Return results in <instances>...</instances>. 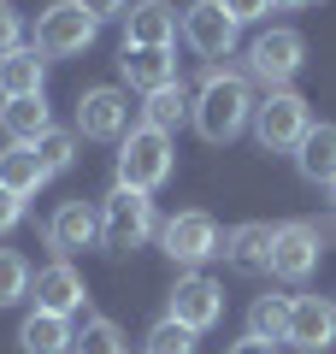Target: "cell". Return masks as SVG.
<instances>
[{
    "instance_id": "obj_15",
    "label": "cell",
    "mask_w": 336,
    "mask_h": 354,
    "mask_svg": "<svg viewBox=\"0 0 336 354\" xmlns=\"http://www.w3.org/2000/svg\"><path fill=\"white\" fill-rule=\"evenodd\" d=\"M177 12L165 6V0H136L124 12V48H171L177 41Z\"/></svg>"
},
{
    "instance_id": "obj_33",
    "label": "cell",
    "mask_w": 336,
    "mask_h": 354,
    "mask_svg": "<svg viewBox=\"0 0 336 354\" xmlns=\"http://www.w3.org/2000/svg\"><path fill=\"white\" fill-rule=\"evenodd\" d=\"M230 354H277V342H260V337H242V342H230Z\"/></svg>"
},
{
    "instance_id": "obj_8",
    "label": "cell",
    "mask_w": 336,
    "mask_h": 354,
    "mask_svg": "<svg viewBox=\"0 0 336 354\" xmlns=\"http://www.w3.org/2000/svg\"><path fill=\"white\" fill-rule=\"evenodd\" d=\"M319 254H324V242H319V230L312 225H277V236H272V278H283V283H307L312 272H319Z\"/></svg>"
},
{
    "instance_id": "obj_30",
    "label": "cell",
    "mask_w": 336,
    "mask_h": 354,
    "mask_svg": "<svg viewBox=\"0 0 336 354\" xmlns=\"http://www.w3.org/2000/svg\"><path fill=\"white\" fill-rule=\"evenodd\" d=\"M218 6H224V12H230V18H236V24H260V18L272 12L277 0H218Z\"/></svg>"
},
{
    "instance_id": "obj_22",
    "label": "cell",
    "mask_w": 336,
    "mask_h": 354,
    "mask_svg": "<svg viewBox=\"0 0 336 354\" xmlns=\"http://www.w3.org/2000/svg\"><path fill=\"white\" fill-rule=\"evenodd\" d=\"M295 165L307 183H330L336 177V124H312L307 142L295 148Z\"/></svg>"
},
{
    "instance_id": "obj_7",
    "label": "cell",
    "mask_w": 336,
    "mask_h": 354,
    "mask_svg": "<svg viewBox=\"0 0 336 354\" xmlns=\"http://www.w3.org/2000/svg\"><path fill=\"white\" fill-rule=\"evenodd\" d=\"M236 30L242 24L224 12L218 0H195V6L183 12V41L200 53V59H230V53H236Z\"/></svg>"
},
{
    "instance_id": "obj_24",
    "label": "cell",
    "mask_w": 336,
    "mask_h": 354,
    "mask_svg": "<svg viewBox=\"0 0 336 354\" xmlns=\"http://www.w3.org/2000/svg\"><path fill=\"white\" fill-rule=\"evenodd\" d=\"M248 337L289 342V295H260V301L248 307Z\"/></svg>"
},
{
    "instance_id": "obj_21",
    "label": "cell",
    "mask_w": 336,
    "mask_h": 354,
    "mask_svg": "<svg viewBox=\"0 0 336 354\" xmlns=\"http://www.w3.org/2000/svg\"><path fill=\"white\" fill-rule=\"evenodd\" d=\"M41 183H48V171H41L36 148L30 142H6V153H0V189H12V195H36Z\"/></svg>"
},
{
    "instance_id": "obj_23",
    "label": "cell",
    "mask_w": 336,
    "mask_h": 354,
    "mask_svg": "<svg viewBox=\"0 0 336 354\" xmlns=\"http://www.w3.org/2000/svg\"><path fill=\"white\" fill-rule=\"evenodd\" d=\"M189 113H195V101L183 95V83H165V88H153V95H148V106H142V124H153V130H165V136H171V130L183 124Z\"/></svg>"
},
{
    "instance_id": "obj_2",
    "label": "cell",
    "mask_w": 336,
    "mask_h": 354,
    "mask_svg": "<svg viewBox=\"0 0 336 354\" xmlns=\"http://www.w3.org/2000/svg\"><path fill=\"white\" fill-rule=\"evenodd\" d=\"M177 153H171V136L153 124H136L124 142H118V189H136V195H153L171 177Z\"/></svg>"
},
{
    "instance_id": "obj_26",
    "label": "cell",
    "mask_w": 336,
    "mask_h": 354,
    "mask_svg": "<svg viewBox=\"0 0 336 354\" xmlns=\"http://www.w3.org/2000/svg\"><path fill=\"white\" fill-rule=\"evenodd\" d=\"M30 295V260L18 248H0V307H18Z\"/></svg>"
},
{
    "instance_id": "obj_25",
    "label": "cell",
    "mask_w": 336,
    "mask_h": 354,
    "mask_svg": "<svg viewBox=\"0 0 336 354\" xmlns=\"http://www.w3.org/2000/svg\"><path fill=\"white\" fill-rule=\"evenodd\" d=\"M77 354H130L124 330L112 325V319H83V330H77Z\"/></svg>"
},
{
    "instance_id": "obj_16",
    "label": "cell",
    "mask_w": 336,
    "mask_h": 354,
    "mask_svg": "<svg viewBox=\"0 0 336 354\" xmlns=\"http://www.w3.org/2000/svg\"><path fill=\"white\" fill-rule=\"evenodd\" d=\"M272 236H277V225L248 218V225H236L230 236L218 242V254L236 266V272H272Z\"/></svg>"
},
{
    "instance_id": "obj_18",
    "label": "cell",
    "mask_w": 336,
    "mask_h": 354,
    "mask_svg": "<svg viewBox=\"0 0 336 354\" xmlns=\"http://www.w3.org/2000/svg\"><path fill=\"white\" fill-rule=\"evenodd\" d=\"M0 130H6V142H30V148H36V142L53 130V113H48V101H41V95L0 101Z\"/></svg>"
},
{
    "instance_id": "obj_11",
    "label": "cell",
    "mask_w": 336,
    "mask_h": 354,
    "mask_svg": "<svg viewBox=\"0 0 336 354\" xmlns=\"http://www.w3.org/2000/svg\"><path fill=\"white\" fill-rule=\"evenodd\" d=\"M165 319H177V325H189L200 337V330H212L224 319V290L212 278H200V272H189V278H177V290H171V313Z\"/></svg>"
},
{
    "instance_id": "obj_31",
    "label": "cell",
    "mask_w": 336,
    "mask_h": 354,
    "mask_svg": "<svg viewBox=\"0 0 336 354\" xmlns=\"http://www.w3.org/2000/svg\"><path fill=\"white\" fill-rule=\"evenodd\" d=\"M18 225H24V195L0 189V236H6V230H18Z\"/></svg>"
},
{
    "instance_id": "obj_5",
    "label": "cell",
    "mask_w": 336,
    "mask_h": 354,
    "mask_svg": "<svg viewBox=\"0 0 336 354\" xmlns=\"http://www.w3.org/2000/svg\"><path fill=\"white\" fill-rule=\"evenodd\" d=\"M95 18L77 6V0H53L48 12L36 18V53L41 59H71V53H83L88 41H95Z\"/></svg>"
},
{
    "instance_id": "obj_29",
    "label": "cell",
    "mask_w": 336,
    "mask_h": 354,
    "mask_svg": "<svg viewBox=\"0 0 336 354\" xmlns=\"http://www.w3.org/2000/svg\"><path fill=\"white\" fill-rule=\"evenodd\" d=\"M18 48H24V18L0 0V59H6V53H18Z\"/></svg>"
},
{
    "instance_id": "obj_4",
    "label": "cell",
    "mask_w": 336,
    "mask_h": 354,
    "mask_svg": "<svg viewBox=\"0 0 336 354\" xmlns=\"http://www.w3.org/2000/svg\"><path fill=\"white\" fill-rule=\"evenodd\" d=\"M160 230V218H153V201L136 189H112L106 201H100V242L106 248H142V242Z\"/></svg>"
},
{
    "instance_id": "obj_34",
    "label": "cell",
    "mask_w": 336,
    "mask_h": 354,
    "mask_svg": "<svg viewBox=\"0 0 336 354\" xmlns=\"http://www.w3.org/2000/svg\"><path fill=\"white\" fill-rule=\"evenodd\" d=\"M277 6H312V0H277Z\"/></svg>"
},
{
    "instance_id": "obj_1",
    "label": "cell",
    "mask_w": 336,
    "mask_h": 354,
    "mask_svg": "<svg viewBox=\"0 0 336 354\" xmlns=\"http://www.w3.org/2000/svg\"><path fill=\"white\" fill-rule=\"evenodd\" d=\"M254 95H248V77L236 71H207V83H200L195 95V113H189V124H195L200 142H212V148H224V142H236L242 130L254 124Z\"/></svg>"
},
{
    "instance_id": "obj_19",
    "label": "cell",
    "mask_w": 336,
    "mask_h": 354,
    "mask_svg": "<svg viewBox=\"0 0 336 354\" xmlns=\"http://www.w3.org/2000/svg\"><path fill=\"white\" fill-rule=\"evenodd\" d=\"M18 342H24V354H77V330L59 313H30L18 325Z\"/></svg>"
},
{
    "instance_id": "obj_27",
    "label": "cell",
    "mask_w": 336,
    "mask_h": 354,
    "mask_svg": "<svg viewBox=\"0 0 336 354\" xmlns=\"http://www.w3.org/2000/svg\"><path fill=\"white\" fill-rule=\"evenodd\" d=\"M36 160H41V171H48V177L71 171V165H77V136H71V130H48V136L36 142Z\"/></svg>"
},
{
    "instance_id": "obj_28",
    "label": "cell",
    "mask_w": 336,
    "mask_h": 354,
    "mask_svg": "<svg viewBox=\"0 0 336 354\" xmlns=\"http://www.w3.org/2000/svg\"><path fill=\"white\" fill-rule=\"evenodd\" d=\"M148 354H195V330L177 325V319H160L148 330Z\"/></svg>"
},
{
    "instance_id": "obj_17",
    "label": "cell",
    "mask_w": 336,
    "mask_h": 354,
    "mask_svg": "<svg viewBox=\"0 0 336 354\" xmlns=\"http://www.w3.org/2000/svg\"><path fill=\"white\" fill-rule=\"evenodd\" d=\"M118 77L130 88H142V95H153V88L177 83V59H171V48H124L118 53Z\"/></svg>"
},
{
    "instance_id": "obj_9",
    "label": "cell",
    "mask_w": 336,
    "mask_h": 354,
    "mask_svg": "<svg viewBox=\"0 0 336 354\" xmlns=\"http://www.w3.org/2000/svg\"><path fill=\"white\" fill-rule=\"evenodd\" d=\"M77 136L83 142H124L130 136V101L118 88H83V101H77Z\"/></svg>"
},
{
    "instance_id": "obj_14",
    "label": "cell",
    "mask_w": 336,
    "mask_h": 354,
    "mask_svg": "<svg viewBox=\"0 0 336 354\" xmlns=\"http://www.w3.org/2000/svg\"><path fill=\"white\" fill-rule=\"evenodd\" d=\"M95 242H100V213L88 201H59V213L48 218V248L59 260H71V254L95 248Z\"/></svg>"
},
{
    "instance_id": "obj_6",
    "label": "cell",
    "mask_w": 336,
    "mask_h": 354,
    "mask_svg": "<svg viewBox=\"0 0 336 354\" xmlns=\"http://www.w3.org/2000/svg\"><path fill=\"white\" fill-rule=\"evenodd\" d=\"M301 65H307V41H301V30H265V36H254V48H248V71L260 77L265 88H283Z\"/></svg>"
},
{
    "instance_id": "obj_32",
    "label": "cell",
    "mask_w": 336,
    "mask_h": 354,
    "mask_svg": "<svg viewBox=\"0 0 336 354\" xmlns=\"http://www.w3.org/2000/svg\"><path fill=\"white\" fill-rule=\"evenodd\" d=\"M77 6H83L95 24H106V18H124V12H130V0H77Z\"/></svg>"
},
{
    "instance_id": "obj_35",
    "label": "cell",
    "mask_w": 336,
    "mask_h": 354,
    "mask_svg": "<svg viewBox=\"0 0 336 354\" xmlns=\"http://www.w3.org/2000/svg\"><path fill=\"white\" fill-rule=\"evenodd\" d=\"M324 189H330V201H336V177H330V183H324Z\"/></svg>"
},
{
    "instance_id": "obj_12",
    "label": "cell",
    "mask_w": 336,
    "mask_h": 354,
    "mask_svg": "<svg viewBox=\"0 0 336 354\" xmlns=\"http://www.w3.org/2000/svg\"><path fill=\"white\" fill-rule=\"evenodd\" d=\"M30 290H36V313H59V319L83 313V301H88V290H83V272H77L71 260H53V266H41L36 278H30Z\"/></svg>"
},
{
    "instance_id": "obj_10",
    "label": "cell",
    "mask_w": 336,
    "mask_h": 354,
    "mask_svg": "<svg viewBox=\"0 0 336 354\" xmlns=\"http://www.w3.org/2000/svg\"><path fill=\"white\" fill-rule=\"evenodd\" d=\"M160 242L171 254V266H189L195 272L200 260L218 254V225H212V213H177L171 225H160Z\"/></svg>"
},
{
    "instance_id": "obj_3",
    "label": "cell",
    "mask_w": 336,
    "mask_h": 354,
    "mask_svg": "<svg viewBox=\"0 0 336 354\" xmlns=\"http://www.w3.org/2000/svg\"><path fill=\"white\" fill-rule=\"evenodd\" d=\"M312 130V113L295 88H272L260 106H254V136H260L265 153H295Z\"/></svg>"
},
{
    "instance_id": "obj_20",
    "label": "cell",
    "mask_w": 336,
    "mask_h": 354,
    "mask_svg": "<svg viewBox=\"0 0 336 354\" xmlns=\"http://www.w3.org/2000/svg\"><path fill=\"white\" fill-rule=\"evenodd\" d=\"M41 77H48V59L36 48H18L0 59V101H24V95H41Z\"/></svg>"
},
{
    "instance_id": "obj_13",
    "label": "cell",
    "mask_w": 336,
    "mask_h": 354,
    "mask_svg": "<svg viewBox=\"0 0 336 354\" xmlns=\"http://www.w3.org/2000/svg\"><path fill=\"white\" fill-rule=\"evenodd\" d=\"M289 342H295L301 354H324L336 342V301L289 295Z\"/></svg>"
}]
</instances>
